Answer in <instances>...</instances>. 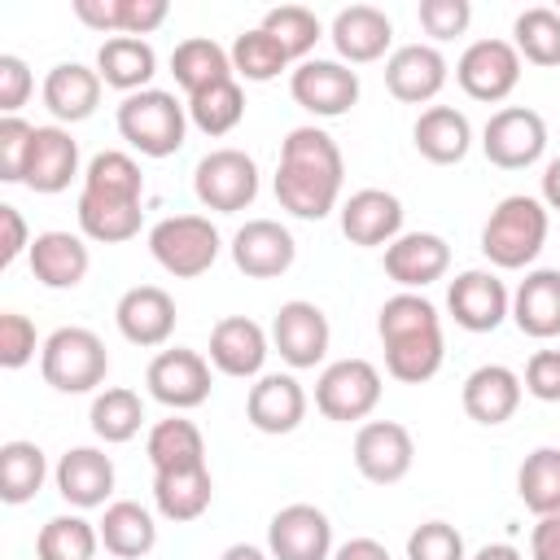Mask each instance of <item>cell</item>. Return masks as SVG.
<instances>
[{"label": "cell", "instance_id": "1", "mask_svg": "<svg viewBox=\"0 0 560 560\" xmlns=\"http://www.w3.org/2000/svg\"><path fill=\"white\" fill-rule=\"evenodd\" d=\"M341 184H346V158L324 127L302 122L280 140V162H276L280 210L319 223L332 210H341Z\"/></svg>", "mask_w": 560, "mask_h": 560}, {"label": "cell", "instance_id": "2", "mask_svg": "<svg viewBox=\"0 0 560 560\" xmlns=\"http://www.w3.org/2000/svg\"><path fill=\"white\" fill-rule=\"evenodd\" d=\"M376 337L385 346V372L402 385H424L442 372L446 341L442 315L424 293H394L376 311Z\"/></svg>", "mask_w": 560, "mask_h": 560}, {"label": "cell", "instance_id": "3", "mask_svg": "<svg viewBox=\"0 0 560 560\" xmlns=\"http://www.w3.org/2000/svg\"><path fill=\"white\" fill-rule=\"evenodd\" d=\"M547 232H551V210L529 192H512L481 223V254L499 271H525L542 254Z\"/></svg>", "mask_w": 560, "mask_h": 560}, {"label": "cell", "instance_id": "4", "mask_svg": "<svg viewBox=\"0 0 560 560\" xmlns=\"http://www.w3.org/2000/svg\"><path fill=\"white\" fill-rule=\"evenodd\" d=\"M114 122H118V136H122L140 158H171V153L184 149V136H188V105H179L175 92L144 88V92L122 96Z\"/></svg>", "mask_w": 560, "mask_h": 560}, {"label": "cell", "instance_id": "5", "mask_svg": "<svg viewBox=\"0 0 560 560\" xmlns=\"http://www.w3.org/2000/svg\"><path fill=\"white\" fill-rule=\"evenodd\" d=\"M105 372H109V354H105V341L92 328L66 324V328L44 337L39 376L57 394H92L96 385H105Z\"/></svg>", "mask_w": 560, "mask_h": 560}, {"label": "cell", "instance_id": "6", "mask_svg": "<svg viewBox=\"0 0 560 560\" xmlns=\"http://www.w3.org/2000/svg\"><path fill=\"white\" fill-rule=\"evenodd\" d=\"M223 241L219 228L206 214H166L149 228V254L153 262L175 280H197L214 267Z\"/></svg>", "mask_w": 560, "mask_h": 560}, {"label": "cell", "instance_id": "7", "mask_svg": "<svg viewBox=\"0 0 560 560\" xmlns=\"http://www.w3.org/2000/svg\"><path fill=\"white\" fill-rule=\"evenodd\" d=\"M381 372L376 363L368 359H337L319 372L315 381V411L332 424H354V420H368L381 402Z\"/></svg>", "mask_w": 560, "mask_h": 560}, {"label": "cell", "instance_id": "8", "mask_svg": "<svg viewBox=\"0 0 560 560\" xmlns=\"http://www.w3.org/2000/svg\"><path fill=\"white\" fill-rule=\"evenodd\" d=\"M481 153L499 171H525L547 153V122L529 105H503L481 127Z\"/></svg>", "mask_w": 560, "mask_h": 560}, {"label": "cell", "instance_id": "9", "mask_svg": "<svg viewBox=\"0 0 560 560\" xmlns=\"http://www.w3.org/2000/svg\"><path fill=\"white\" fill-rule=\"evenodd\" d=\"M192 192L214 214H236L258 197V162L245 149H210L192 171Z\"/></svg>", "mask_w": 560, "mask_h": 560}, {"label": "cell", "instance_id": "10", "mask_svg": "<svg viewBox=\"0 0 560 560\" xmlns=\"http://www.w3.org/2000/svg\"><path fill=\"white\" fill-rule=\"evenodd\" d=\"M521 66L525 61L512 48V39H472L455 61V83L464 88V96L481 105H499L516 92Z\"/></svg>", "mask_w": 560, "mask_h": 560}, {"label": "cell", "instance_id": "11", "mask_svg": "<svg viewBox=\"0 0 560 560\" xmlns=\"http://www.w3.org/2000/svg\"><path fill=\"white\" fill-rule=\"evenodd\" d=\"M144 385H149L153 402H162L171 411H192L210 398V359L188 346L158 350L144 368Z\"/></svg>", "mask_w": 560, "mask_h": 560}, {"label": "cell", "instance_id": "12", "mask_svg": "<svg viewBox=\"0 0 560 560\" xmlns=\"http://www.w3.org/2000/svg\"><path fill=\"white\" fill-rule=\"evenodd\" d=\"M289 96L315 118H341L359 105V70L328 57H306L289 70Z\"/></svg>", "mask_w": 560, "mask_h": 560}, {"label": "cell", "instance_id": "13", "mask_svg": "<svg viewBox=\"0 0 560 560\" xmlns=\"http://www.w3.org/2000/svg\"><path fill=\"white\" fill-rule=\"evenodd\" d=\"M354 468L372 486H398L416 464V438L398 420H363L354 433Z\"/></svg>", "mask_w": 560, "mask_h": 560}, {"label": "cell", "instance_id": "14", "mask_svg": "<svg viewBox=\"0 0 560 560\" xmlns=\"http://www.w3.org/2000/svg\"><path fill=\"white\" fill-rule=\"evenodd\" d=\"M328 341H332V328H328V315L315 302H306V298L280 302V311L271 319V350L293 372L319 368L324 354H328Z\"/></svg>", "mask_w": 560, "mask_h": 560}, {"label": "cell", "instance_id": "15", "mask_svg": "<svg viewBox=\"0 0 560 560\" xmlns=\"http://www.w3.org/2000/svg\"><path fill=\"white\" fill-rule=\"evenodd\" d=\"M446 311L464 332H494L512 319V293L494 271L468 267L446 284Z\"/></svg>", "mask_w": 560, "mask_h": 560}, {"label": "cell", "instance_id": "16", "mask_svg": "<svg viewBox=\"0 0 560 560\" xmlns=\"http://www.w3.org/2000/svg\"><path fill=\"white\" fill-rule=\"evenodd\" d=\"M210 368L232 376V381H258L262 376V363L271 354V332L249 319V315H223L214 328H210Z\"/></svg>", "mask_w": 560, "mask_h": 560}, {"label": "cell", "instance_id": "17", "mask_svg": "<svg viewBox=\"0 0 560 560\" xmlns=\"http://www.w3.org/2000/svg\"><path fill=\"white\" fill-rule=\"evenodd\" d=\"M271 560H332V521L315 503H289L267 521Z\"/></svg>", "mask_w": 560, "mask_h": 560}, {"label": "cell", "instance_id": "18", "mask_svg": "<svg viewBox=\"0 0 560 560\" xmlns=\"http://www.w3.org/2000/svg\"><path fill=\"white\" fill-rule=\"evenodd\" d=\"M228 249H232L236 271H245L249 280H276L298 258L293 232L284 223H276V219H245Z\"/></svg>", "mask_w": 560, "mask_h": 560}, {"label": "cell", "instance_id": "19", "mask_svg": "<svg viewBox=\"0 0 560 560\" xmlns=\"http://www.w3.org/2000/svg\"><path fill=\"white\" fill-rule=\"evenodd\" d=\"M446 57L438 44H402L385 57V88L402 105H429L446 88Z\"/></svg>", "mask_w": 560, "mask_h": 560}, {"label": "cell", "instance_id": "20", "mask_svg": "<svg viewBox=\"0 0 560 560\" xmlns=\"http://www.w3.org/2000/svg\"><path fill=\"white\" fill-rule=\"evenodd\" d=\"M175 319H179L175 298H171L162 284H131V289L118 298V306H114L118 332H122L131 346H140V350L166 346L171 332H175Z\"/></svg>", "mask_w": 560, "mask_h": 560}, {"label": "cell", "instance_id": "21", "mask_svg": "<svg viewBox=\"0 0 560 560\" xmlns=\"http://www.w3.org/2000/svg\"><path fill=\"white\" fill-rule=\"evenodd\" d=\"M328 39L337 48V61L346 66H368V61H381L394 44V22L385 9L376 4H346L332 13V26H328Z\"/></svg>", "mask_w": 560, "mask_h": 560}, {"label": "cell", "instance_id": "22", "mask_svg": "<svg viewBox=\"0 0 560 560\" xmlns=\"http://www.w3.org/2000/svg\"><path fill=\"white\" fill-rule=\"evenodd\" d=\"M451 271V245L438 232H402L385 245V276L402 293H420Z\"/></svg>", "mask_w": 560, "mask_h": 560}, {"label": "cell", "instance_id": "23", "mask_svg": "<svg viewBox=\"0 0 560 560\" xmlns=\"http://www.w3.org/2000/svg\"><path fill=\"white\" fill-rule=\"evenodd\" d=\"M245 420L258 433H293L306 420V389L293 372H262L245 394Z\"/></svg>", "mask_w": 560, "mask_h": 560}, {"label": "cell", "instance_id": "24", "mask_svg": "<svg viewBox=\"0 0 560 560\" xmlns=\"http://www.w3.org/2000/svg\"><path fill=\"white\" fill-rule=\"evenodd\" d=\"M57 494L74 508V512H92V508H109L114 494V459L101 446H70L57 468H52Z\"/></svg>", "mask_w": 560, "mask_h": 560}, {"label": "cell", "instance_id": "25", "mask_svg": "<svg viewBox=\"0 0 560 560\" xmlns=\"http://www.w3.org/2000/svg\"><path fill=\"white\" fill-rule=\"evenodd\" d=\"M341 236L359 249H376L402 236V201L389 188H359L341 201Z\"/></svg>", "mask_w": 560, "mask_h": 560}, {"label": "cell", "instance_id": "26", "mask_svg": "<svg viewBox=\"0 0 560 560\" xmlns=\"http://www.w3.org/2000/svg\"><path fill=\"white\" fill-rule=\"evenodd\" d=\"M521 372H512L508 363H481L464 376V389H459V402H464V416L494 429V424H508L521 407Z\"/></svg>", "mask_w": 560, "mask_h": 560}, {"label": "cell", "instance_id": "27", "mask_svg": "<svg viewBox=\"0 0 560 560\" xmlns=\"http://www.w3.org/2000/svg\"><path fill=\"white\" fill-rule=\"evenodd\" d=\"M26 262H31V276H35L44 289H79L83 276H88V267H92L88 236L61 232V228L35 232Z\"/></svg>", "mask_w": 560, "mask_h": 560}, {"label": "cell", "instance_id": "28", "mask_svg": "<svg viewBox=\"0 0 560 560\" xmlns=\"http://www.w3.org/2000/svg\"><path fill=\"white\" fill-rule=\"evenodd\" d=\"M79 175H83L79 171V140L57 122L35 127V144H31V162H26V179L22 184L31 192L52 197V192H66L70 179H79Z\"/></svg>", "mask_w": 560, "mask_h": 560}, {"label": "cell", "instance_id": "29", "mask_svg": "<svg viewBox=\"0 0 560 560\" xmlns=\"http://www.w3.org/2000/svg\"><path fill=\"white\" fill-rule=\"evenodd\" d=\"M512 324L534 341L560 337V267L525 271V280L512 293Z\"/></svg>", "mask_w": 560, "mask_h": 560}, {"label": "cell", "instance_id": "30", "mask_svg": "<svg viewBox=\"0 0 560 560\" xmlns=\"http://www.w3.org/2000/svg\"><path fill=\"white\" fill-rule=\"evenodd\" d=\"M101 74H96V66H83V61H57L48 74H44V88H39V96H44V105H48V114L57 118V122H83V118H92L96 114V105H101Z\"/></svg>", "mask_w": 560, "mask_h": 560}, {"label": "cell", "instance_id": "31", "mask_svg": "<svg viewBox=\"0 0 560 560\" xmlns=\"http://www.w3.org/2000/svg\"><path fill=\"white\" fill-rule=\"evenodd\" d=\"M411 144H416V153H420L424 162H433V166H455V162H464L468 149H472V122H468V114L455 109V105H429V109H420V118H416V127H411Z\"/></svg>", "mask_w": 560, "mask_h": 560}, {"label": "cell", "instance_id": "32", "mask_svg": "<svg viewBox=\"0 0 560 560\" xmlns=\"http://www.w3.org/2000/svg\"><path fill=\"white\" fill-rule=\"evenodd\" d=\"M96 74L105 88L131 96V92H144L158 74V52L149 39H136V35H109L101 48H96Z\"/></svg>", "mask_w": 560, "mask_h": 560}, {"label": "cell", "instance_id": "33", "mask_svg": "<svg viewBox=\"0 0 560 560\" xmlns=\"http://www.w3.org/2000/svg\"><path fill=\"white\" fill-rule=\"evenodd\" d=\"M79 232L96 245H122L131 236H140V223H144V206L131 201V197H101V192H88L79 188Z\"/></svg>", "mask_w": 560, "mask_h": 560}, {"label": "cell", "instance_id": "34", "mask_svg": "<svg viewBox=\"0 0 560 560\" xmlns=\"http://www.w3.org/2000/svg\"><path fill=\"white\" fill-rule=\"evenodd\" d=\"M96 529H101V547L114 560H140L158 547V521L136 499H114L105 508V516L96 521Z\"/></svg>", "mask_w": 560, "mask_h": 560}, {"label": "cell", "instance_id": "35", "mask_svg": "<svg viewBox=\"0 0 560 560\" xmlns=\"http://www.w3.org/2000/svg\"><path fill=\"white\" fill-rule=\"evenodd\" d=\"M214 499V477L206 464L197 468H175V472H153V508L158 516L175 521V525H188L197 516H206Z\"/></svg>", "mask_w": 560, "mask_h": 560}, {"label": "cell", "instance_id": "36", "mask_svg": "<svg viewBox=\"0 0 560 560\" xmlns=\"http://www.w3.org/2000/svg\"><path fill=\"white\" fill-rule=\"evenodd\" d=\"M144 455H149L153 472L197 468V464H206V438H201V429H197L188 416L171 411L166 420H158V424L149 429V438H144Z\"/></svg>", "mask_w": 560, "mask_h": 560}, {"label": "cell", "instance_id": "37", "mask_svg": "<svg viewBox=\"0 0 560 560\" xmlns=\"http://www.w3.org/2000/svg\"><path fill=\"white\" fill-rule=\"evenodd\" d=\"M171 74H175V83H179L188 96H197V92L210 88V83L236 79L228 48L214 44V39H206V35H192V39H179V44H175V52H171Z\"/></svg>", "mask_w": 560, "mask_h": 560}, {"label": "cell", "instance_id": "38", "mask_svg": "<svg viewBox=\"0 0 560 560\" xmlns=\"http://www.w3.org/2000/svg\"><path fill=\"white\" fill-rule=\"evenodd\" d=\"M48 481V455L26 442V438H13L0 446V499L9 508H22L31 503Z\"/></svg>", "mask_w": 560, "mask_h": 560}, {"label": "cell", "instance_id": "39", "mask_svg": "<svg viewBox=\"0 0 560 560\" xmlns=\"http://www.w3.org/2000/svg\"><path fill=\"white\" fill-rule=\"evenodd\" d=\"M88 424L92 433L105 442V446H122L140 433L144 424V398L131 389V385H109L92 398V411H88Z\"/></svg>", "mask_w": 560, "mask_h": 560}, {"label": "cell", "instance_id": "40", "mask_svg": "<svg viewBox=\"0 0 560 560\" xmlns=\"http://www.w3.org/2000/svg\"><path fill=\"white\" fill-rule=\"evenodd\" d=\"M96 551H101V529L83 512L48 516L35 534V556L39 560H96Z\"/></svg>", "mask_w": 560, "mask_h": 560}, {"label": "cell", "instance_id": "41", "mask_svg": "<svg viewBox=\"0 0 560 560\" xmlns=\"http://www.w3.org/2000/svg\"><path fill=\"white\" fill-rule=\"evenodd\" d=\"M512 48L521 52V61L538 70H556L560 66V13L551 4L521 9L512 22Z\"/></svg>", "mask_w": 560, "mask_h": 560}, {"label": "cell", "instance_id": "42", "mask_svg": "<svg viewBox=\"0 0 560 560\" xmlns=\"http://www.w3.org/2000/svg\"><path fill=\"white\" fill-rule=\"evenodd\" d=\"M516 494L534 516L560 512V446H534L516 468Z\"/></svg>", "mask_w": 560, "mask_h": 560}, {"label": "cell", "instance_id": "43", "mask_svg": "<svg viewBox=\"0 0 560 560\" xmlns=\"http://www.w3.org/2000/svg\"><path fill=\"white\" fill-rule=\"evenodd\" d=\"M241 118H245L241 79H223V83H210L197 96H188V122L206 136H228V131L241 127Z\"/></svg>", "mask_w": 560, "mask_h": 560}, {"label": "cell", "instance_id": "44", "mask_svg": "<svg viewBox=\"0 0 560 560\" xmlns=\"http://www.w3.org/2000/svg\"><path fill=\"white\" fill-rule=\"evenodd\" d=\"M228 57H232V74L245 79V83H271V79H280V74L289 70V52H284L262 26L241 31V35L232 39Z\"/></svg>", "mask_w": 560, "mask_h": 560}, {"label": "cell", "instance_id": "45", "mask_svg": "<svg viewBox=\"0 0 560 560\" xmlns=\"http://www.w3.org/2000/svg\"><path fill=\"white\" fill-rule=\"evenodd\" d=\"M83 188L88 192H101V197H131V201H144V175H140V162L122 149H105L96 153L88 166H83Z\"/></svg>", "mask_w": 560, "mask_h": 560}, {"label": "cell", "instance_id": "46", "mask_svg": "<svg viewBox=\"0 0 560 560\" xmlns=\"http://www.w3.org/2000/svg\"><path fill=\"white\" fill-rule=\"evenodd\" d=\"M284 52H289V61H306L311 57V48L319 44V35H324V26H319V18L306 9V4H280V9H267L262 13V22H258Z\"/></svg>", "mask_w": 560, "mask_h": 560}, {"label": "cell", "instance_id": "47", "mask_svg": "<svg viewBox=\"0 0 560 560\" xmlns=\"http://www.w3.org/2000/svg\"><path fill=\"white\" fill-rule=\"evenodd\" d=\"M407 560H468L464 534L451 521H424L407 534Z\"/></svg>", "mask_w": 560, "mask_h": 560}, {"label": "cell", "instance_id": "48", "mask_svg": "<svg viewBox=\"0 0 560 560\" xmlns=\"http://www.w3.org/2000/svg\"><path fill=\"white\" fill-rule=\"evenodd\" d=\"M31 144H35V122H26L22 114L0 118V179L4 184H22L26 179Z\"/></svg>", "mask_w": 560, "mask_h": 560}, {"label": "cell", "instance_id": "49", "mask_svg": "<svg viewBox=\"0 0 560 560\" xmlns=\"http://www.w3.org/2000/svg\"><path fill=\"white\" fill-rule=\"evenodd\" d=\"M35 350H44L39 337H35V324L22 311H4L0 315V368L18 372V368H26L35 359Z\"/></svg>", "mask_w": 560, "mask_h": 560}, {"label": "cell", "instance_id": "50", "mask_svg": "<svg viewBox=\"0 0 560 560\" xmlns=\"http://www.w3.org/2000/svg\"><path fill=\"white\" fill-rule=\"evenodd\" d=\"M416 18H420L424 35L442 44V39H455V35L468 31L472 4H468V0H420V4H416Z\"/></svg>", "mask_w": 560, "mask_h": 560}, {"label": "cell", "instance_id": "51", "mask_svg": "<svg viewBox=\"0 0 560 560\" xmlns=\"http://www.w3.org/2000/svg\"><path fill=\"white\" fill-rule=\"evenodd\" d=\"M35 92V79H31V66L18 57V52H0V114H18Z\"/></svg>", "mask_w": 560, "mask_h": 560}, {"label": "cell", "instance_id": "52", "mask_svg": "<svg viewBox=\"0 0 560 560\" xmlns=\"http://www.w3.org/2000/svg\"><path fill=\"white\" fill-rule=\"evenodd\" d=\"M521 385L538 402H560V350H534Z\"/></svg>", "mask_w": 560, "mask_h": 560}, {"label": "cell", "instance_id": "53", "mask_svg": "<svg viewBox=\"0 0 560 560\" xmlns=\"http://www.w3.org/2000/svg\"><path fill=\"white\" fill-rule=\"evenodd\" d=\"M171 18V4L166 0H122V31L118 35H153L162 22Z\"/></svg>", "mask_w": 560, "mask_h": 560}, {"label": "cell", "instance_id": "54", "mask_svg": "<svg viewBox=\"0 0 560 560\" xmlns=\"http://www.w3.org/2000/svg\"><path fill=\"white\" fill-rule=\"evenodd\" d=\"M0 228H4V241H0V267H13L22 254H31V232H26V219L18 206H0Z\"/></svg>", "mask_w": 560, "mask_h": 560}, {"label": "cell", "instance_id": "55", "mask_svg": "<svg viewBox=\"0 0 560 560\" xmlns=\"http://www.w3.org/2000/svg\"><path fill=\"white\" fill-rule=\"evenodd\" d=\"M74 18L101 35L122 31V0H74Z\"/></svg>", "mask_w": 560, "mask_h": 560}, {"label": "cell", "instance_id": "56", "mask_svg": "<svg viewBox=\"0 0 560 560\" xmlns=\"http://www.w3.org/2000/svg\"><path fill=\"white\" fill-rule=\"evenodd\" d=\"M529 560H560V512L534 521V529H529Z\"/></svg>", "mask_w": 560, "mask_h": 560}, {"label": "cell", "instance_id": "57", "mask_svg": "<svg viewBox=\"0 0 560 560\" xmlns=\"http://www.w3.org/2000/svg\"><path fill=\"white\" fill-rule=\"evenodd\" d=\"M332 560H394V556H389V547L381 538L359 534V538H346L341 547H332Z\"/></svg>", "mask_w": 560, "mask_h": 560}, {"label": "cell", "instance_id": "58", "mask_svg": "<svg viewBox=\"0 0 560 560\" xmlns=\"http://www.w3.org/2000/svg\"><path fill=\"white\" fill-rule=\"evenodd\" d=\"M538 201H542L547 210H560V158H551V162L542 166V192H538Z\"/></svg>", "mask_w": 560, "mask_h": 560}, {"label": "cell", "instance_id": "59", "mask_svg": "<svg viewBox=\"0 0 560 560\" xmlns=\"http://www.w3.org/2000/svg\"><path fill=\"white\" fill-rule=\"evenodd\" d=\"M468 560H525V556H521L512 542H486V547H481V551H472Z\"/></svg>", "mask_w": 560, "mask_h": 560}, {"label": "cell", "instance_id": "60", "mask_svg": "<svg viewBox=\"0 0 560 560\" xmlns=\"http://www.w3.org/2000/svg\"><path fill=\"white\" fill-rule=\"evenodd\" d=\"M219 560H271V551H262L254 542H232V547H223Z\"/></svg>", "mask_w": 560, "mask_h": 560}, {"label": "cell", "instance_id": "61", "mask_svg": "<svg viewBox=\"0 0 560 560\" xmlns=\"http://www.w3.org/2000/svg\"><path fill=\"white\" fill-rule=\"evenodd\" d=\"M556 13H560V4H556Z\"/></svg>", "mask_w": 560, "mask_h": 560}]
</instances>
